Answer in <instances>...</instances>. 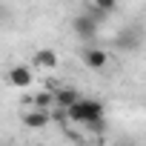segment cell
<instances>
[{
  "label": "cell",
  "instance_id": "6da1fadb",
  "mask_svg": "<svg viewBox=\"0 0 146 146\" xmlns=\"http://www.w3.org/2000/svg\"><path fill=\"white\" fill-rule=\"evenodd\" d=\"M66 115H69V120H75V123H83V126H86V123H92V120H98V117H106V106H103L100 100H92V98L83 100V98H80Z\"/></svg>",
  "mask_w": 146,
  "mask_h": 146
},
{
  "label": "cell",
  "instance_id": "7a4b0ae2",
  "mask_svg": "<svg viewBox=\"0 0 146 146\" xmlns=\"http://www.w3.org/2000/svg\"><path fill=\"white\" fill-rule=\"evenodd\" d=\"M98 26H100V20H98L92 12H83V15H75V17H72V29H75V35L83 37V40H92V37L98 35Z\"/></svg>",
  "mask_w": 146,
  "mask_h": 146
},
{
  "label": "cell",
  "instance_id": "3957f363",
  "mask_svg": "<svg viewBox=\"0 0 146 146\" xmlns=\"http://www.w3.org/2000/svg\"><path fill=\"white\" fill-rule=\"evenodd\" d=\"M6 80H9V86H15V89H29V86L35 83V75H32V69H29L26 63H17V66H12V69L6 72Z\"/></svg>",
  "mask_w": 146,
  "mask_h": 146
},
{
  "label": "cell",
  "instance_id": "277c9868",
  "mask_svg": "<svg viewBox=\"0 0 146 146\" xmlns=\"http://www.w3.org/2000/svg\"><path fill=\"white\" fill-rule=\"evenodd\" d=\"M83 66L92 69V72H103L109 66V52H103L98 46H86L83 49Z\"/></svg>",
  "mask_w": 146,
  "mask_h": 146
},
{
  "label": "cell",
  "instance_id": "5b68a950",
  "mask_svg": "<svg viewBox=\"0 0 146 146\" xmlns=\"http://www.w3.org/2000/svg\"><path fill=\"white\" fill-rule=\"evenodd\" d=\"M78 100H80V95H78L75 86H54V109L69 112Z\"/></svg>",
  "mask_w": 146,
  "mask_h": 146
},
{
  "label": "cell",
  "instance_id": "8992f818",
  "mask_svg": "<svg viewBox=\"0 0 146 146\" xmlns=\"http://www.w3.org/2000/svg\"><path fill=\"white\" fill-rule=\"evenodd\" d=\"M52 123V115H49V109H29V112H23V126L26 129H46Z\"/></svg>",
  "mask_w": 146,
  "mask_h": 146
},
{
  "label": "cell",
  "instance_id": "52a82bcc",
  "mask_svg": "<svg viewBox=\"0 0 146 146\" xmlns=\"http://www.w3.org/2000/svg\"><path fill=\"white\" fill-rule=\"evenodd\" d=\"M32 63L37 69H43V72H52V69H57V52L54 49H37L35 57H32Z\"/></svg>",
  "mask_w": 146,
  "mask_h": 146
},
{
  "label": "cell",
  "instance_id": "ba28073f",
  "mask_svg": "<svg viewBox=\"0 0 146 146\" xmlns=\"http://www.w3.org/2000/svg\"><path fill=\"white\" fill-rule=\"evenodd\" d=\"M117 9V0H92V15L98 20H106V15H112Z\"/></svg>",
  "mask_w": 146,
  "mask_h": 146
},
{
  "label": "cell",
  "instance_id": "9c48e42d",
  "mask_svg": "<svg viewBox=\"0 0 146 146\" xmlns=\"http://www.w3.org/2000/svg\"><path fill=\"white\" fill-rule=\"evenodd\" d=\"M32 103L37 106V109H52L54 106V89L49 86V89H40L35 98H32Z\"/></svg>",
  "mask_w": 146,
  "mask_h": 146
},
{
  "label": "cell",
  "instance_id": "30bf717a",
  "mask_svg": "<svg viewBox=\"0 0 146 146\" xmlns=\"http://www.w3.org/2000/svg\"><path fill=\"white\" fill-rule=\"evenodd\" d=\"M135 46H137V35L123 32V35L117 37V49H135Z\"/></svg>",
  "mask_w": 146,
  "mask_h": 146
},
{
  "label": "cell",
  "instance_id": "8fae6325",
  "mask_svg": "<svg viewBox=\"0 0 146 146\" xmlns=\"http://www.w3.org/2000/svg\"><path fill=\"white\" fill-rule=\"evenodd\" d=\"M86 129H89L92 135H106V117H98V120L86 123Z\"/></svg>",
  "mask_w": 146,
  "mask_h": 146
},
{
  "label": "cell",
  "instance_id": "7c38bea8",
  "mask_svg": "<svg viewBox=\"0 0 146 146\" xmlns=\"http://www.w3.org/2000/svg\"><path fill=\"white\" fill-rule=\"evenodd\" d=\"M117 146H135V143H132V140H120Z\"/></svg>",
  "mask_w": 146,
  "mask_h": 146
}]
</instances>
